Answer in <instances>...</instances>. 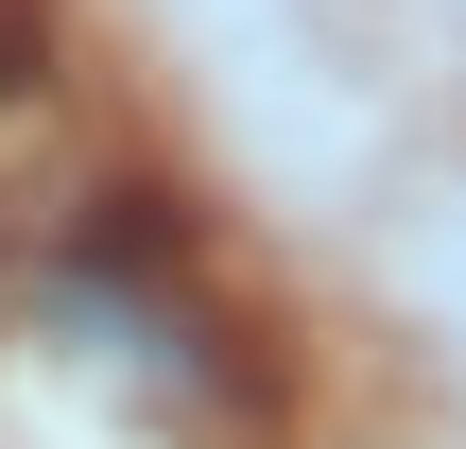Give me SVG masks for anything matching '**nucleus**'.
Here are the masks:
<instances>
[{
	"instance_id": "1",
	"label": "nucleus",
	"mask_w": 466,
	"mask_h": 449,
	"mask_svg": "<svg viewBox=\"0 0 466 449\" xmlns=\"http://www.w3.org/2000/svg\"><path fill=\"white\" fill-rule=\"evenodd\" d=\"M225 17H259V35H294V52H311V35H363L380 0H225Z\"/></svg>"
}]
</instances>
